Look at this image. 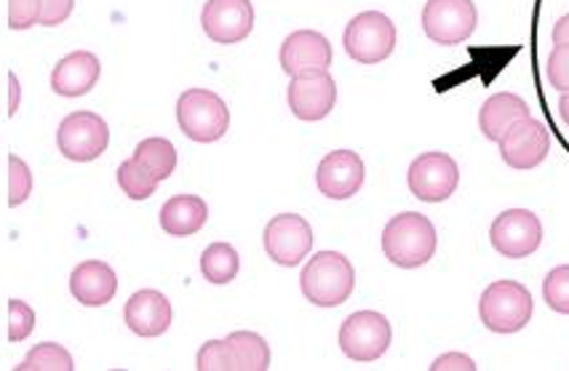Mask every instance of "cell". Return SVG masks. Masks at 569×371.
I'll list each match as a JSON object with an SVG mask.
<instances>
[{"mask_svg": "<svg viewBox=\"0 0 569 371\" xmlns=\"http://www.w3.org/2000/svg\"><path fill=\"white\" fill-rule=\"evenodd\" d=\"M436 243L439 238H436L433 222L420 211H403L382 230V254L388 257V262L403 270H415L431 262Z\"/></svg>", "mask_w": 569, "mask_h": 371, "instance_id": "6da1fadb", "label": "cell"}, {"mask_svg": "<svg viewBox=\"0 0 569 371\" xmlns=\"http://www.w3.org/2000/svg\"><path fill=\"white\" fill-rule=\"evenodd\" d=\"M302 294L316 308H340L356 289V270L340 251H319L300 275Z\"/></svg>", "mask_w": 569, "mask_h": 371, "instance_id": "7a4b0ae2", "label": "cell"}, {"mask_svg": "<svg viewBox=\"0 0 569 371\" xmlns=\"http://www.w3.org/2000/svg\"><path fill=\"white\" fill-rule=\"evenodd\" d=\"M535 302L525 283L519 281H495L489 283L479 300L481 323L495 334H516L532 318Z\"/></svg>", "mask_w": 569, "mask_h": 371, "instance_id": "3957f363", "label": "cell"}, {"mask_svg": "<svg viewBox=\"0 0 569 371\" xmlns=\"http://www.w3.org/2000/svg\"><path fill=\"white\" fill-rule=\"evenodd\" d=\"M177 123L188 139L209 144L228 134L230 110L214 91L188 89L177 99Z\"/></svg>", "mask_w": 569, "mask_h": 371, "instance_id": "277c9868", "label": "cell"}, {"mask_svg": "<svg viewBox=\"0 0 569 371\" xmlns=\"http://www.w3.org/2000/svg\"><path fill=\"white\" fill-rule=\"evenodd\" d=\"M396 41H399L396 24L380 11H363V14L353 17L348 22L346 36H342L348 57L359 64L386 62L393 54Z\"/></svg>", "mask_w": 569, "mask_h": 371, "instance_id": "5b68a950", "label": "cell"}, {"mask_svg": "<svg viewBox=\"0 0 569 371\" xmlns=\"http://www.w3.org/2000/svg\"><path fill=\"white\" fill-rule=\"evenodd\" d=\"M110 144L108 121L97 112L78 110L70 112L57 129V148L68 161L89 163L97 161Z\"/></svg>", "mask_w": 569, "mask_h": 371, "instance_id": "8992f818", "label": "cell"}, {"mask_svg": "<svg viewBox=\"0 0 569 371\" xmlns=\"http://www.w3.org/2000/svg\"><path fill=\"white\" fill-rule=\"evenodd\" d=\"M340 350L350 361L372 363L377 358L386 355L393 340V329H390L388 318L375 310H359V313L348 315L340 327Z\"/></svg>", "mask_w": 569, "mask_h": 371, "instance_id": "52a82bcc", "label": "cell"}, {"mask_svg": "<svg viewBox=\"0 0 569 371\" xmlns=\"http://www.w3.org/2000/svg\"><path fill=\"white\" fill-rule=\"evenodd\" d=\"M476 14L473 0H428L422 6V32L439 46H458L473 36Z\"/></svg>", "mask_w": 569, "mask_h": 371, "instance_id": "ba28073f", "label": "cell"}, {"mask_svg": "<svg viewBox=\"0 0 569 371\" xmlns=\"http://www.w3.org/2000/svg\"><path fill=\"white\" fill-rule=\"evenodd\" d=\"M407 182L417 201L441 203L458 190L460 169L447 152H422L409 166Z\"/></svg>", "mask_w": 569, "mask_h": 371, "instance_id": "9c48e42d", "label": "cell"}, {"mask_svg": "<svg viewBox=\"0 0 569 371\" xmlns=\"http://www.w3.org/2000/svg\"><path fill=\"white\" fill-rule=\"evenodd\" d=\"M489 241L506 260H527L540 249L542 224L529 209H508L495 217L492 228H489Z\"/></svg>", "mask_w": 569, "mask_h": 371, "instance_id": "30bf717a", "label": "cell"}, {"mask_svg": "<svg viewBox=\"0 0 569 371\" xmlns=\"http://www.w3.org/2000/svg\"><path fill=\"white\" fill-rule=\"evenodd\" d=\"M264 251L281 268H297L313 249V228L300 214H278L264 228Z\"/></svg>", "mask_w": 569, "mask_h": 371, "instance_id": "8fae6325", "label": "cell"}, {"mask_svg": "<svg viewBox=\"0 0 569 371\" xmlns=\"http://www.w3.org/2000/svg\"><path fill=\"white\" fill-rule=\"evenodd\" d=\"M201 28L220 46L247 41L254 30V6L251 0H207L201 11Z\"/></svg>", "mask_w": 569, "mask_h": 371, "instance_id": "7c38bea8", "label": "cell"}, {"mask_svg": "<svg viewBox=\"0 0 569 371\" xmlns=\"http://www.w3.org/2000/svg\"><path fill=\"white\" fill-rule=\"evenodd\" d=\"M498 144L502 161L511 166V169L527 171L546 161L548 150H551V137H548V129L538 118L529 116L525 121L513 123Z\"/></svg>", "mask_w": 569, "mask_h": 371, "instance_id": "4fadbf2b", "label": "cell"}, {"mask_svg": "<svg viewBox=\"0 0 569 371\" xmlns=\"http://www.w3.org/2000/svg\"><path fill=\"white\" fill-rule=\"evenodd\" d=\"M287 102L300 121H323L335 110L337 102L335 78L329 76V70L295 76L289 81Z\"/></svg>", "mask_w": 569, "mask_h": 371, "instance_id": "5bb4252c", "label": "cell"}, {"mask_svg": "<svg viewBox=\"0 0 569 371\" xmlns=\"http://www.w3.org/2000/svg\"><path fill=\"white\" fill-rule=\"evenodd\" d=\"M332 46L316 30H297L287 36L278 51V62L289 78L306 76V72H323L332 68Z\"/></svg>", "mask_w": 569, "mask_h": 371, "instance_id": "9a60e30c", "label": "cell"}, {"mask_svg": "<svg viewBox=\"0 0 569 371\" xmlns=\"http://www.w3.org/2000/svg\"><path fill=\"white\" fill-rule=\"evenodd\" d=\"M363 177H367V169H363L359 152L353 150L329 152L316 169V184H319L321 195L332 198V201L353 198L361 190Z\"/></svg>", "mask_w": 569, "mask_h": 371, "instance_id": "2e32d148", "label": "cell"}, {"mask_svg": "<svg viewBox=\"0 0 569 371\" xmlns=\"http://www.w3.org/2000/svg\"><path fill=\"white\" fill-rule=\"evenodd\" d=\"M171 318H174V310H171V302L161 291L156 289H142L134 291L129 297L123 308V321L126 327L134 331L137 337H161L167 334L171 327Z\"/></svg>", "mask_w": 569, "mask_h": 371, "instance_id": "e0dca14e", "label": "cell"}, {"mask_svg": "<svg viewBox=\"0 0 569 371\" xmlns=\"http://www.w3.org/2000/svg\"><path fill=\"white\" fill-rule=\"evenodd\" d=\"M118 291V275L108 262L86 260L72 270L70 294L86 308H104Z\"/></svg>", "mask_w": 569, "mask_h": 371, "instance_id": "ac0fdd59", "label": "cell"}, {"mask_svg": "<svg viewBox=\"0 0 569 371\" xmlns=\"http://www.w3.org/2000/svg\"><path fill=\"white\" fill-rule=\"evenodd\" d=\"M102 64L91 51H72L51 70V89L59 97H83L99 83Z\"/></svg>", "mask_w": 569, "mask_h": 371, "instance_id": "d6986e66", "label": "cell"}, {"mask_svg": "<svg viewBox=\"0 0 569 371\" xmlns=\"http://www.w3.org/2000/svg\"><path fill=\"white\" fill-rule=\"evenodd\" d=\"M529 116H532V112H529V104L519 94L498 91V94H492L485 104H481L479 129L489 142H500L502 134H506L513 123L525 121Z\"/></svg>", "mask_w": 569, "mask_h": 371, "instance_id": "ffe728a7", "label": "cell"}, {"mask_svg": "<svg viewBox=\"0 0 569 371\" xmlns=\"http://www.w3.org/2000/svg\"><path fill=\"white\" fill-rule=\"evenodd\" d=\"M209 220V207L198 195H174L163 203L161 228L171 238L196 235Z\"/></svg>", "mask_w": 569, "mask_h": 371, "instance_id": "44dd1931", "label": "cell"}, {"mask_svg": "<svg viewBox=\"0 0 569 371\" xmlns=\"http://www.w3.org/2000/svg\"><path fill=\"white\" fill-rule=\"evenodd\" d=\"M224 342H228L233 371L270 369V344L260 334H254V331H233Z\"/></svg>", "mask_w": 569, "mask_h": 371, "instance_id": "7402d4cb", "label": "cell"}, {"mask_svg": "<svg viewBox=\"0 0 569 371\" xmlns=\"http://www.w3.org/2000/svg\"><path fill=\"white\" fill-rule=\"evenodd\" d=\"M134 161H139L144 169L153 174L158 182L169 179L177 169V148L163 137H148L134 148Z\"/></svg>", "mask_w": 569, "mask_h": 371, "instance_id": "603a6c76", "label": "cell"}, {"mask_svg": "<svg viewBox=\"0 0 569 371\" xmlns=\"http://www.w3.org/2000/svg\"><path fill=\"white\" fill-rule=\"evenodd\" d=\"M238 268H241V260H238V251L230 243H211L201 254V273L214 287L236 281Z\"/></svg>", "mask_w": 569, "mask_h": 371, "instance_id": "cb8c5ba5", "label": "cell"}, {"mask_svg": "<svg viewBox=\"0 0 569 371\" xmlns=\"http://www.w3.org/2000/svg\"><path fill=\"white\" fill-rule=\"evenodd\" d=\"M76 361L62 344L57 342H41L24 355V361L19 363L17 371H72Z\"/></svg>", "mask_w": 569, "mask_h": 371, "instance_id": "d4e9b609", "label": "cell"}, {"mask_svg": "<svg viewBox=\"0 0 569 371\" xmlns=\"http://www.w3.org/2000/svg\"><path fill=\"white\" fill-rule=\"evenodd\" d=\"M118 184H121V190L131 201H148L158 190V179L134 158L118 166Z\"/></svg>", "mask_w": 569, "mask_h": 371, "instance_id": "484cf974", "label": "cell"}, {"mask_svg": "<svg viewBox=\"0 0 569 371\" xmlns=\"http://www.w3.org/2000/svg\"><path fill=\"white\" fill-rule=\"evenodd\" d=\"M542 300L559 315H569V264H559L542 281Z\"/></svg>", "mask_w": 569, "mask_h": 371, "instance_id": "4316f807", "label": "cell"}, {"mask_svg": "<svg viewBox=\"0 0 569 371\" xmlns=\"http://www.w3.org/2000/svg\"><path fill=\"white\" fill-rule=\"evenodd\" d=\"M32 193V171L22 158L9 156V207H22Z\"/></svg>", "mask_w": 569, "mask_h": 371, "instance_id": "83f0119b", "label": "cell"}, {"mask_svg": "<svg viewBox=\"0 0 569 371\" xmlns=\"http://www.w3.org/2000/svg\"><path fill=\"white\" fill-rule=\"evenodd\" d=\"M32 329H36V310L22 300H9V340H28Z\"/></svg>", "mask_w": 569, "mask_h": 371, "instance_id": "f1b7e54d", "label": "cell"}, {"mask_svg": "<svg viewBox=\"0 0 569 371\" xmlns=\"http://www.w3.org/2000/svg\"><path fill=\"white\" fill-rule=\"evenodd\" d=\"M196 369L198 371H233V363H230V353H228V342L224 340H209L207 344H201L196 358Z\"/></svg>", "mask_w": 569, "mask_h": 371, "instance_id": "f546056e", "label": "cell"}, {"mask_svg": "<svg viewBox=\"0 0 569 371\" xmlns=\"http://www.w3.org/2000/svg\"><path fill=\"white\" fill-rule=\"evenodd\" d=\"M41 24V0H9V28L30 30Z\"/></svg>", "mask_w": 569, "mask_h": 371, "instance_id": "4dcf8cb0", "label": "cell"}, {"mask_svg": "<svg viewBox=\"0 0 569 371\" xmlns=\"http://www.w3.org/2000/svg\"><path fill=\"white\" fill-rule=\"evenodd\" d=\"M546 76L551 89L567 91L569 89V46H553V51L548 54Z\"/></svg>", "mask_w": 569, "mask_h": 371, "instance_id": "1f68e13d", "label": "cell"}, {"mask_svg": "<svg viewBox=\"0 0 569 371\" xmlns=\"http://www.w3.org/2000/svg\"><path fill=\"white\" fill-rule=\"evenodd\" d=\"M72 9H76V0H41V24L43 28L64 24Z\"/></svg>", "mask_w": 569, "mask_h": 371, "instance_id": "d6a6232c", "label": "cell"}, {"mask_svg": "<svg viewBox=\"0 0 569 371\" xmlns=\"http://www.w3.org/2000/svg\"><path fill=\"white\" fill-rule=\"evenodd\" d=\"M431 371H476L473 358L462 355V353H447L441 358H436Z\"/></svg>", "mask_w": 569, "mask_h": 371, "instance_id": "836d02e7", "label": "cell"}, {"mask_svg": "<svg viewBox=\"0 0 569 371\" xmlns=\"http://www.w3.org/2000/svg\"><path fill=\"white\" fill-rule=\"evenodd\" d=\"M551 38H553L556 46H569V14H565L559 19V22L553 24Z\"/></svg>", "mask_w": 569, "mask_h": 371, "instance_id": "e575fe53", "label": "cell"}, {"mask_svg": "<svg viewBox=\"0 0 569 371\" xmlns=\"http://www.w3.org/2000/svg\"><path fill=\"white\" fill-rule=\"evenodd\" d=\"M9 89H11V99H9V116H14V112L19 110V81L14 72H9Z\"/></svg>", "mask_w": 569, "mask_h": 371, "instance_id": "d590c367", "label": "cell"}, {"mask_svg": "<svg viewBox=\"0 0 569 371\" xmlns=\"http://www.w3.org/2000/svg\"><path fill=\"white\" fill-rule=\"evenodd\" d=\"M559 118H561V123H565L567 129H569V89L561 91V99H559Z\"/></svg>", "mask_w": 569, "mask_h": 371, "instance_id": "8d00e7d4", "label": "cell"}]
</instances>
